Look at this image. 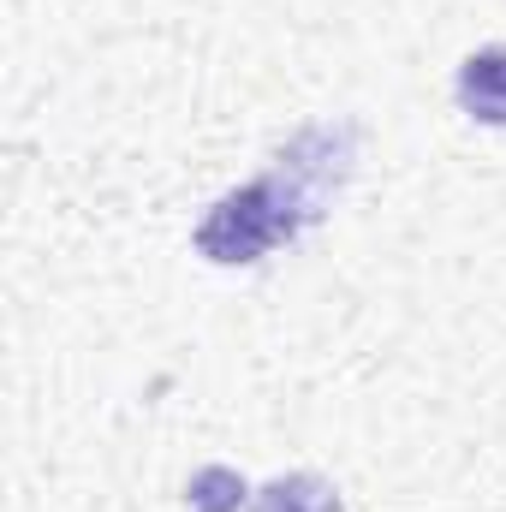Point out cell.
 Wrapping results in <instances>:
<instances>
[{"instance_id":"6da1fadb","label":"cell","mask_w":506,"mask_h":512,"mask_svg":"<svg viewBox=\"0 0 506 512\" xmlns=\"http://www.w3.org/2000/svg\"><path fill=\"white\" fill-rule=\"evenodd\" d=\"M310 137L292 149V161L280 155V167L268 179H256L251 191H233L203 227H197V251L209 262H256L262 251H274L280 239H292L304 221L322 215V191L328 173L310 179Z\"/></svg>"},{"instance_id":"7a4b0ae2","label":"cell","mask_w":506,"mask_h":512,"mask_svg":"<svg viewBox=\"0 0 506 512\" xmlns=\"http://www.w3.org/2000/svg\"><path fill=\"white\" fill-rule=\"evenodd\" d=\"M459 108L483 126H506V48H483L459 66Z\"/></svg>"},{"instance_id":"3957f363","label":"cell","mask_w":506,"mask_h":512,"mask_svg":"<svg viewBox=\"0 0 506 512\" xmlns=\"http://www.w3.org/2000/svg\"><path fill=\"white\" fill-rule=\"evenodd\" d=\"M251 512H340V495H334V483L298 471V477H274V483L256 495Z\"/></svg>"}]
</instances>
